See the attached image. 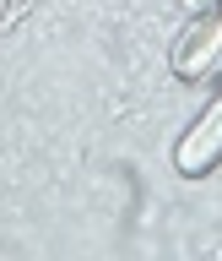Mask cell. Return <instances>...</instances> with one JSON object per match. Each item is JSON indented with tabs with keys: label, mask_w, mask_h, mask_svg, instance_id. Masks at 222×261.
Here are the masks:
<instances>
[{
	"label": "cell",
	"mask_w": 222,
	"mask_h": 261,
	"mask_svg": "<svg viewBox=\"0 0 222 261\" xmlns=\"http://www.w3.org/2000/svg\"><path fill=\"white\" fill-rule=\"evenodd\" d=\"M217 158H222V98L201 114V125L184 136V147H179V169H184V174H201V169L217 163Z\"/></svg>",
	"instance_id": "cell-1"
}]
</instances>
